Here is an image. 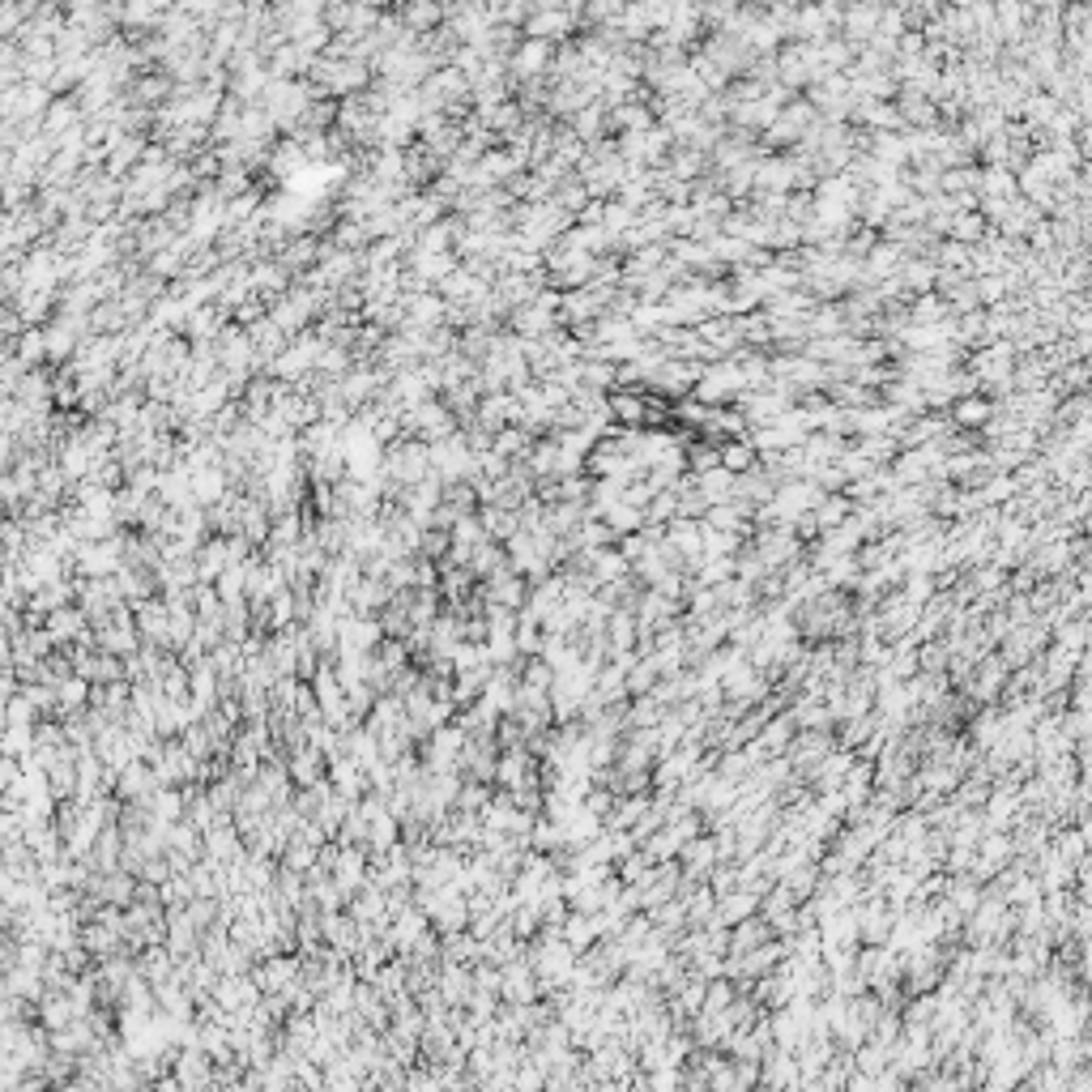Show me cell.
I'll use <instances>...</instances> for the list:
<instances>
[{
  "label": "cell",
  "mask_w": 1092,
  "mask_h": 1092,
  "mask_svg": "<svg viewBox=\"0 0 1092 1092\" xmlns=\"http://www.w3.org/2000/svg\"><path fill=\"white\" fill-rule=\"evenodd\" d=\"M513 65L525 73V77H538L546 65H551V43H542V39H529L525 48H517V56H513Z\"/></svg>",
  "instance_id": "6da1fadb"
}]
</instances>
